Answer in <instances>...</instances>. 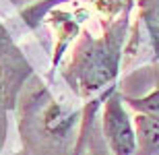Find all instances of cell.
Instances as JSON below:
<instances>
[{"mask_svg": "<svg viewBox=\"0 0 159 155\" xmlns=\"http://www.w3.org/2000/svg\"><path fill=\"white\" fill-rule=\"evenodd\" d=\"M101 130L112 155H136V132L124 97L110 89L101 110Z\"/></svg>", "mask_w": 159, "mask_h": 155, "instance_id": "2", "label": "cell"}, {"mask_svg": "<svg viewBox=\"0 0 159 155\" xmlns=\"http://www.w3.org/2000/svg\"><path fill=\"white\" fill-rule=\"evenodd\" d=\"M126 31L128 12L107 25L101 37L85 33L83 42L72 54L68 68L64 71V79L79 95H93L118 77Z\"/></svg>", "mask_w": 159, "mask_h": 155, "instance_id": "1", "label": "cell"}, {"mask_svg": "<svg viewBox=\"0 0 159 155\" xmlns=\"http://www.w3.org/2000/svg\"><path fill=\"white\" fill-rule=\"evenodd\" d=\"M136 132V155H157L159 153V118L149 114H136L134 118Z\"/></svg>", "mask_w": 159, "mask_h": 155, "instance_id": "3", "label": "cell"}, {"mask_svg": "<svg viewBox=\"0 0 159 155\" xmlns=\"http://www.w3.org/2000/svg\"><path fill=\"white\" fill-rule=\"evenodd\" d=\"M15 155H25V153H15Z\"/></svg>", "mask_w": 159, "mask_h": 155, "instance_id": "4", "label": "cell"}]
</instances>
